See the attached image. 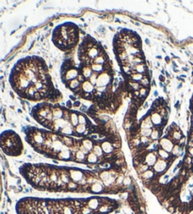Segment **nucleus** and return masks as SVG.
Returning <instances> with one entry per match:
<instances>
[{"mask_svg":"<svg viewBox=\"0 0 193 214\" xmlns=\"http://www.w3.org/2000/svg\"><path fill=\"white\" fill-rule=\"evenodd\" d=\"M20 173L34 189L47 192L111 195L127 191V173L112 169H83L49 163H25Z\"/></svg>","mask_w":193,"mask_h":214,"instance_id":"f257e3e1","label":"nucleus"},{"mask_svg":"<svg viewBox=\"0 0 193 214\" xmlns=\"http://www.w3.org/2000/svg\"><path fill=\"white\" fill-rule=\"evenodd\" d=\"M113 51L123 76L124 90L134 94L135 104H140V90L150 88L151 81L140 37L133 30L121 29L114 37Z\"/></svg>","mask_w":193,"mask_h":214,"instance_id":"f03ea898","label":"nucleus"},{"mask_svg":"<svg viewBox=\"0 0 193 214\" xmlns=\"http://www.w3.org/2000/svg\"><path fill=\"white\" fill-rule=\"evenodd\" d=\"M121 206L117 199L91 195L81 198L24 197L15 210L17 214H110Z\"/></svg>","mask_w":193,"mask_h":214,"instance_id":"7ed1b4c3","label":"nucleus"},{"mask_svg":"<svg viewBox=\"0 0 193 214\" xmlns=\"http://www.w3.org/2000/svg\"><path fill=\"white\" fill-rule=\"evenodd\" d=\"M10 84L21 97L34 102L57 103L61 92L55 88L43 58L37 56L20 59L10 74Z\"/></svg>","mask_w":193,"mask_h":214,"instance_id":"20e7f679","label":"nucleus"},{"mask_svg":"<svg viewBox=\"0 0 193 214\" xmlns=\"http://www.w3.org/2000/svg\"><path fill=\"white\" fill-rule=\"evenodd\" d=\"M25 140L37 153L45 157L85 165V156L80 152V139L29 126L25 131Z\"/></svg>","mask_w":193,"mask_h":214,"instance_id":"39448f33","label":"nucleus"},{"mask_svg":"<svg viewBox=\"0 0 193 214\" xmlns=\"http://www.w3.org/2000/svg\"><path fill=\"white\" fill-rule=\"evenodd\" d=\"M80 111L72 110L58 103L42 102L37 104L31 115L44 129L76 138Z\"/></svg>","mask_w":193,"mask_h":214,"instance_id":"423d86ee","label":"nucleus"},{"mask_svg":"<svg viewBox=\"0 0 193 214\" xmlns=\"http://www.w3.org/2000/svg\"><path fill=\"white\" fill-rule=\"evenodd\" d=\"M54 45L63 52H72L79 42V27L73 22H64L52 33Z\"/></svg>","mask_w":193,"mask_h":214,"instance_id":"0eeeda50","label":"nucleus"},{"mask_svg":"<svg viewBox=\"0 0 193 214\" xmlns=\"http://www.w3.org/2000/svg\"><path fill=\"white\" fill-rule=\"evenodd\" d=\"M105 52V50L103 45L94 38L88 35L83 39L78 47L77 56L79 63H89Z\"/></svg>","mask_w":193,"mask_h":214,"instance_id":"6e6552de","label":"nucleus"},{"mask_svg":"<svg viewBox=\"0 0 193 214\" xmlns=\"http://www.w3.org/2000/svg\"><path fill=\"white\" fill-rule=\"evenodd\" d=\"M0 147L6 155L10 156H18L24 150L20 136L12 130H7L0 135Z\"/></svg>","mask_w":193,"mask_h":214,"instance_id":"1a4fd4ad","label":"nucleus"}]
</instances>
